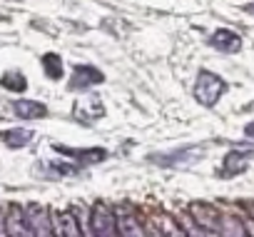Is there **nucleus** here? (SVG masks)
<instances>
[{"mask_svg":"<svg viewBox=\"0 0 254 237\" xmlns=\"http://www.w3.org/2000/svg\"><path fill=\"white\" fill-rule=\"evenodd\" d=\"M247 210H249V215H252V217H254V205H249V207H247Z\"/></svg>","mask_w":254,"mask_h":237,"instance_id":"aec40b11","label":"nucleus"},{"mask_svg":"<svg viewBox=\"0 0 254 237\" xmlns=\"http://www.w3.org/2000/svg\"><path fill=\"white\" fill-rule=\"evenodd\" d=\"M13 112L23 120H38V117H45L48 115V107L43 102H35V100H15L13 102Z\"/></svg>","mask_w":254,"mask_h":237,"instance_id":"f8f14e48","label":"nucleus"},{"mask_svg":"<svg viewBox=\"0 0 254 237\" xmlns=\"http://www.w3.org/2000/svg\"><path fill=\"white\" fill-rule=\"evenodd\" d=\"M90 227H92V232H95V235H100V237L117 235V217H115V212H112L107 205L97 202V205L92 207Z\"/></svg>","mask_w":254,"mask_h":237,"instance_id":"f03ea898","label":"nucleus"},{"mask_svg":"<svg viewBox=\"0 0 254 237\" xmlns=\"http://www.w3.org/2000/svg\"><path fill=\"white\" fill-rule=\"evenodd\" d=\"M190 212L199 227H207V232H222V215L209 202H192Z\"/></svg>","mask_w":254,"mask_h":237,"instance_id":"7ed1b4c3","label":"nucleus"},{"mask_svg":"<svg viewBox=\"0 0 254 237\" xmlns=\"http://www.w3.org/2000/svg\"><path fill=\"white\" fill-rule=\"evenodd\" d=\"M5 232V220H3V212H0V235Z\"/></svg>","mask_w":254,"mask_h":237,"instance_id":"a211bd4d","label":"nucleus"},{"mask_svg":"<svg viewBox=\"0 0 254 237\" xmlns=\"http://www.w3.org/2000/svg\"><path fill=\"white\" fill-rule=\"evenodd\" d=\"M102 80H105V75L97 68H92V65H77L75 73H72V78H70V90H87L90 85H97Z\"/></svg>","mask_w":254,"mask_h":237,"instance_id":"0eeeda50","label":"nucleus"},{"mask_svg":"<svg viewBox=\"0 0 254 237\" xmlns=\"http://www.w3.org/2000/svg\"><path fill=\"white\" fill-rule=\"evenodd\" d=\"M55 232L58 235H67V237H80L82 235V227H80V217L75 210H63L55 215Z\"/></svg>","mask_w":254,"mask_h":237,"instance_id":"9d476101","label":"nucleus"},{"mask_svg":"<svg viewBox=\"0 0 254 237\" xmlns=\"http://www.w3.org/2000/svg\"><path fill=\"white\" fill-rule=\"evenodd\" d=\"M0 85H3L5 90H13V92H25V90H28V80H25V75L18 73V70L3 73V78H0Z\"/></svg>","mask_w":254,"mask_h":237,"instance_id":"4468645a","label":"nucleus"},{"mask_svg":"<svg viewBox=\"0 0 254 237\" xmlns=\"http://www.w3.org/2000/svg\"><path fill=\"white\" fill-rule=\"evenodd\" d=\"M50 175L53 177H65V175H77L82 165H67V162H58V165H50Z\"/></svg>","mask_w":254,"mask_h":237,"instance_id":"dca6fc26","label":"nucleus"},{"mask_svg":"<svg viewBox=\"0 0 254 237\" xmlns=\"http://www.w3.org/2000/svg\"><path fill=\"white\" fill-rule=\"evenodd\" d=\"M115 217H117V232H120V235H125V237L145 235V230H142V225H140V217H137L135 207L122 205V207H117Z\"/></svg>","mask_w":254,"mask_h":237,"instance_id":"20e7f679","label":"nucleus"},{"mask_svg":"<svg viewBox=\"0 0 254 237\" xmlns=\"http://www.w3.org/2000/svg\"><path fill=\"white\" fill-rule=\"evenodd\" d=\"M33 140V133L30 130H5L0 133V143H5L8 148H25L28 143Z\"/></svg>","mask_w":254,"mask_h":237,"instance_id":"ddd939ff","label":"nucleus"},{"mask_svg":"<svg viewBox=\"0 0 254 237\" xmlns=\"http://www.w3.org/2000/svg\"><path fill=\"white\" fill-rule=\"evenodd\" d=\"M209 45H212L214 50H222V53H237V50L242 48V38H239L237 33L227 30V28H219L217 33H212Z\"/></svg>","mask_w":254,"mask_h":237,"instance_id":"9b49d317","label":"nucleus"},{"mask_svg":"<svg viewBox=\"0 0 254 237\" xmlns=\"http://www.w3.org/2000/svg\"><path fill=\"white\" fill-rule=\"evenodd\" d=\"M55 153H60V155H67V158L77 160V165H82V167H87V165H95V162H100V160H105V158H107V153H105L102 148L75 150V148H67V145H55Z\"/></svg>","mask_w":254,"mask_h":237,"instance_id":"423d86ee","label":"nucleus"},{"mask_svg":"<svg viewBox=\"0 0 254 237\" xmlns=\"http://www.w3.org/2000/svg\"><path fill=\"white\" fill-rule=\"evenodd\" d=\"M43 68H45V75L50 80H60L63 78V60H60V55H55V53L43 55Z\"/></svg>","mask_w":254,"mask_h":237,"instance_id":"2eb2a0df","label":"nucleus"},{"mask_svg":"<svg viewBox=\"0 0 254 237\" xmlns=\"http://www.w3.org/2000/svg\"><path fill=\"white\" fill-rule=\"evenodd\" d=\"M244 135H247V138H254V123H249V125L244 128Z\"/></svg>","mask_w":254,"mask_h":237,"instance_id":"f3484780","label":"nucleus"},{"mask_svg":"<svg viewBox=\"0 0 254 237\" xmlns=\"http://www.w3.org/2000/svg\"><path fill=\"white\" fill-rule=\"evenodd\" d=\"M25 220H28V227H30V232L33 235H50L53 232V225H50V212H48V207H43V205H28L25 207Z\"/></svg>","mask_w":254,"mask_h":237,"instance_id":"39448f33","label":"nucleus"},{"mask_svg":"<svg viewBox=\"0 0 254 237\" xmlns=\"http://www.w3.org/2000/svg\"><path fill=\"white\" fill-rule=\"evenodd\" d=\"M252 155H254V148H252V150H232V153L224 158V167L219 170V175H222V177H234V175L244 172Z\"/></svg>","mask_w":254,"mask_h":237,"instance_id":"6e6552de","label":"nucleus"},{"mask_svg":"<svg viewBox=\"0 0 254 237\" xmlns=\"http://www.w3.org/2000/svg\"><path fill=\"white\" fill-rule=\"evenodd\" d=\"M5 235H13V237L33 235V232H30V227H28V220H25V210H20V205H10V207H8Z\"/></svg>","mask_w":254,"mask_h":237,"instance_id":"1a4fd4ad","label":"nucleus"},{"mask_svg":"<svg viewBox=\"0 0 254 237\" xmlns=\"http://www.w3.org/2000/svg\"><path fill=\"white\" fill-rule=\"evenodd\" d=\"M244 10H247V13H252V15H254V3H252V5H247V8H244Z\"/></svg>","mask_w":254,"mask_h":237,"instance_id":"6ab92c4d","label":"nucleus"},{"mask_svg":"<svg viewBox=\"0 0 254 237\" xmlns=\"http://www.w3.org/2000/svg\"><path fill=\"white\" fill-rule=\"evenodd\" d=\"M224 80L219 78V75H214V73H209V70H202L199 75H197V85H194V97L199 100V105H204V107H212L219 97H222V92H224Z\"/></svg>","mask_w":254,"mask_h":237,"instance_id":"f257e3e1","label":"nucleus"}]
</instances>
